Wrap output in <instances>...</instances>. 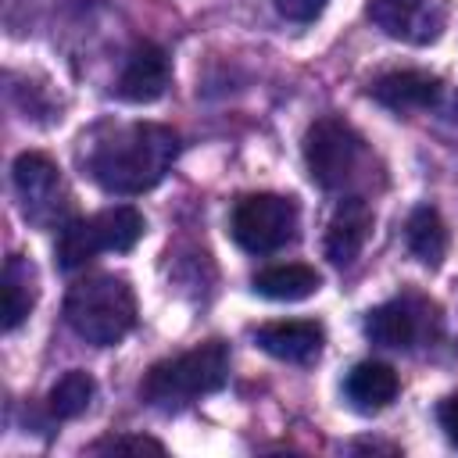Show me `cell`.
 <instances>
[{
	"instance_id": "1",
	"label": "cell",
	"mask_w": 458,
	"mask_h": 458,
	"mask_svg": "<svg viewBox=\"0 0 458 458\" xmlns=\"http://www.w3.org/2000/svg\"><path fill=\"white\" fill-rule=\"evenodd\" d=\"M179 157V136L157 122L118 125L100 136L86 154L89 179L118 197L154 190Z\"/></svg>"
},
{
	"instance_id": "2",
	"label": "cell",
	"mask_w": 458,
	"mask_h": 458,
	"mask_svg": "<svg viewBox=\"0 0 458 458\" xmlns=\"http://www.w3.org/2000/svg\"><path fill=\"white\" fill-rule=\"evenodd\" d=\"M64 322L93 347L122 344L136 326V293L129 279L114 272L79 279L64 297Z\"/></svg>"
},
{
	"instance_id": "3",
	"label": "cell",
	"mask_w": 458,
	"mask_h": 458,
	"mask_svg": "<svg viewBox=\"0 0 458 458\" xmlns=\"http://www.w3.org/2000/svg\"><path fill=\"white\" fill-rule=\"evenodd\" d=\"M225 379H229V347L222 340H208L175 358L150 365L140 383V397L154 408H179L204 394L222 390Z\"/></svg>"
},
{
	"instance_id": "4",
	"label": "cell",
	"mask_w": 458,
	"mask_h": 458,
	"mask_svg": "<svg viewBox=\"0 0 458 458\" xmlns=\"http://www.w3.org/2000/svg\"><path fill=\"white\" fill-rule=\"evenodd\" d=\"M143 233H147V218L132 204H114V208H104L89 218H68V222H61L57 247H54L57 268L75 272L89 258H97L100 250L125 254L140 243Z\"/></svg>"
},
{
	"instance_id": "5",
	"label": "cell",
	"mask_w": 458,
	"mask_h": 458,
	"mask_svg": "<svg viewBox=\"0 0 458 458\" xmlns=\"http://www.w3.org/2000/svg\"><path fill=\"white\" fill-rule=\"evenodd\" d=\"M301 208L283 193H247L229 215V233L247 254H276L297 240Z\"/></svg>"
},
{
	"instance_id": "6",
	"label": "cell",
	"mask_w": 458,
	"mask_h": 458,
	"mask_svg": "<svg viewBox=\"0 0 458 458\" xmlns=\"http://www.w3.org/2000/svg\"><path fill=\"white\" fill-rule=\"evenodd\" d=\"M361 157V136L344 122V118H318L304 132V165L311 182L322 190H340Z\"/></svg>"
},
{
	"instance_id": "7",
	"label": "cell",
	"mask_w": 458,
	"mask_h": 458,
	"mask_svg": "<svg viewBox=\"0 0 458 458\" xmlns=\"http://www.w3.org/2000/svg\"><path fill=\"white\" fill-rule=\"evenodd\" d=\"M451 0H369L372 25L408 47H429L444 36Z\"/></svg>"
},
{
	"instance_id": "8",
	"label": "cell",
	"mask_w": 458,
	"mask_h": 458,
	"mask_svg": "<svg viewBox=\"0 0 458 458\" xmlns=\"http://www.w3.org/2000/svg\"><path fill=\"white\" fill-rule=\"evenodd\" d=\"M14 193L21 204V215L32 225H54L64 215V186H61V172L57 165L39 154V150H25L14 157Z\"/></svg>"
},
{
	"instance_id": "9",
	"label": "cell",
	"mask_w": 458,
	"mask_h": 458,
	"mask_svg": "<svg viewBox=\"0 0 458 458\" xmlns=\"http://www.w3.org/2000/svg\"><path fill=\"white\" fill-rule=\"evenodd\" d=\"M433 304L419 301V297H397V301H386L379 308H372L365 315V336L379 347H397V351H408L422 340L426 326H429V315Z\"/></svg>"
},
{
	"instance_id": "10",
	"label": "cell",
	"mask_w": 458,
	"mask_h": 458,
	"mask_svg": "<svg viewBox=\"0 0 458 458\" xmlns=\"http://www.w3.org/2000/svg\"><path fill=\"white\" fill-rule=\"evenodd\" d=\"M172 79V64L168 54L157 43H136L122 64V75L114 82V93L129 104H154L157 97H165Z\"/></svg>"
},
{
	"instance_id": "11",
	"label": "cell",
	"mask_w": 458,
	"mask_h": 458,
	"mask_svg": "<svg viewBox=\"0 0 458 458\" xmlns=\"http://www.w3.org/2000/svg\"><path fill=\"white\" fill-rule=\"evenodd\" d=\"M258 347L279 361H290V365H311L318 354H322V344H326V333L318 322L311 318H286V322H268L254 333Z\"/></svg>"
},
{
	"instance_id": "12",
	"label": "cell",
	"mask_w": 458,
	"mask_h": 458,
	"mask_svg": "<svg viewBox=\"0 0 458 458\" xmlns=\"http://www.w3.org/2000/svg\"><path fill=\"white\" fill-rule=\"evenodd\" d=\"M444 86L437 75L419 72V68H401V72H386L369 86V97L390 111H426L437 107Z\"/></svg>"
},
{
	"instance_id": "13",
	"label": "cell",
	"mask_w": 458,
	"mask_h": 458,
	"mask_svg": "<svg viewBox=\"0 0 458 458\" xmlns=\"http://www.w3.org/2000/svg\"><path fill=\"white\" fill-rule=\"evenodd\" d=\"M369 233H372V208L361 197H344L333 208L329 225H326V258L347 268L361 254Z\"/></svg>"
},
{
	"instance_id": "14",
	"label": "cell",
	"mask_w": 458,
	"mask_h": 458,
	"mask_svg": "<svg viewBox=\"0 0 458 458\" xmlns=\"http://www.w3.org/2000/svg\"><path fill=\"white\" fill-rule=\"evenodd\" d=\"M397 390H401V379L386 361H358L344 379V397L361 415L383 411L397 397Z\"/></svg>"
},
{
	"instance_id": "15",
	"label": "cell",
	"mask_w": 458,
	"mask_h": 458,
	"mask_svg": "<svg viewBox=\"0 0 458 458\" xmlns=\"http://www.w3.org/2000/svg\"><path fill=\"white\" fill-rule=\"evenodd\" d=\"M404 240H408V250L426 265V268H440V261L447 258V225L440 218V211L433 204H419L408 222H404Z\"/></svg>"
},
{
	"instance_id": "16",
	"label": "cell",
	"mask_w": 458,
	"mask_h": 458,
	"mask_svg": "<svg viewBox=\"0 0 458 458\" xmlns=\"http://www.w3.org/2000/svg\"><path fill=\"white\" fill-rule=\"evenodd\" d=\"M0 286H4V329L14 333L36 304V268H32V261L21 258V254H11L4 261Z\"/></svg>"
},
{
	"instance_id": "17",
	"label": "cell",
	"mask_w": 458,
	"mask_h": 458,
	"mask_svg": "<svg viewBox=\"0 0 458 458\" xmlns=\"http://www.w3.org/2000/svg\"><path fill=\"white\" fill-rule=\"evenodd\" d=\"M254 293L268 297V301H304L311 297L318 286H322V276L311 268V265H301V261H290V265H272L265 272L254 276Z\"/></svg>"
},
{
	"instance_id": "18",
	"label": "cell",
	"mask_w": 458,
	"mask_h": 458,
	"mask_svg": "<svg viewBox=\"0 0 458 458\" xmlns=\"http://www.w3.org/2000/svg\"><path fill=\"white\" fill-rule=\"evenodd\" d=\"M93 394H97L93 376L82 372V369H68V372L50 386V394H47V408H50L54 419H79V415L89 408Z\"/></svg>"
},
{
	"instance_id": "19",
	"label": "cell",
	"mask_w": 458,
	"mask_h": 458,
	"mask_svg": "<svg viewBox=\"0 0 458 458\" xmlns=\"http://www.w3.org/2000/svg\"><path fill=\"white\" fill-rule=\"evenodd\" d=\"M89 451H136V454H143V451H150V454H165V444L161 440H154V437H132V433H114V437H104V440H97Z\"/></svg>"
},
{
	"instance_id": "20",
	"label": "cell",
	"mask_w": 458,
	"mask_h": 458,
	"mask_svg": "<svg viewBox=\"0 0 458 458\" xmlns=\"http://www.w3.org/2000/svg\"><path fill=\"white\" fill-rule=\"evenodd\" d=\"M272 4L290 21H315L322 14V7H326V0H272Z\"/></svg>"
},
{
	"instance_id": "21",
	"label": "cell",
	"mask_w": 458,
	"mask_h": 458,
	"mask_svg": "<svg viewBox=\"0 0 458 458\" xmlns=\"http://www.w3.org/2000/svg\"><path fill=\"white\" fill-rule=\"evenodd\" d=\"M437 422H440L444 437L458 447V394H451V397L440 401V408H437Z\"/></svg>"
}]
</instances>
